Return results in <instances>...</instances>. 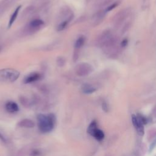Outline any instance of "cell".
Wrapping results in <instances>:
<instances>
[{"label": "cell", "mask_w": 156, "mask_h": 156, "mask_svg": "<svg viewBox=\"0 0 156 156\" xmlns=\"http://www.w3.org/2000/svg\"><path fill=\"white\" fill-rule=\"evenodd\" d=\"M55 122V116L53 113L48 115L39 114L37 116L38 127L42 133H48L52 130Z\"/></svg>", "instance_id": "1"}, {"label": "cell", "mask_w": 156, "mask_h": 156, "mask_svg": "<svg viewBox=\"0 0 156 156\" xmlns=\"http://www.w3.org/2000/svg\"><path fill=\"white\" fill-rule=\"evenodd\" d=\"M20 77V72L13 68H3L0 69V81L13 82Z\"/></svg>", "instance_id": "2"}, {"label": "cell", "mask_w": 156, "mask_h": 156, "mask_svg": "<svg viewBox=\"0 0 156 156\" xmlns=\"http://www.w3.org/2000/svg\"><path fill=\"white\" fill-rule=\"evenodd\" d=\"M93 71V68L92 66L85 62H82L77 65L75 68V73L76 74L81 77L87 76L91 74Z\"/></svg>", "instance_id": "3"}, {"label": "cell", "mask_w": 156, "mask_h": 156, "mask_svg": "<svg viewBox=\"0 0 156 156\" xmlns=\"http://www.w3.org/2000/svg\"><path fill=\"white\" fill-rule=\"evenodd\" d=\"M44 25V21L40 19H34L30 21L26 27V31L27 34H33L39 30Z\"/></svg>", "instance_id": "4"}, {"label": "cell", "mask_w": 156, "mask_h": 156, "mask_svg": "<svg viewBox=\"0 0 156 156\" xmlns=\"http://www.w3.org/2000/svg\"><path fill=\"white\" fill-rule=\"evenodd\" d=\"M132 121L138 134L140 136H143L144 133V124L143 123V122L141 121L138 116H136L135 115H132Z\"/></svg>", "instance_id": "5"}, {"label": "cell", "mask_w": 156, "mask_h": 156, "mask_svg": "<svg viewBox=\"0 0 156 156\" xmlns=\"http://www.w3.org/2000/svg\"><path fill=\"white\" fill-rule=\"evenodd\" d=\"M85 42V37L83 35L80 36L76 40L74 43V56L73 59L74 60H76L78 57V50L80 49L84 44Z\"/></svg>", "instance_id": "6"}, {"label": "cell", "mask_w": 156, "mask_h": 156, "mask_svg": "<svg viewBox=\"0 0 156 156\" xmlns=\"http://www.w3.org/2000/svg\"><path fill=\"white\" fill-rule=\"evenodd\" d=\"M41 77V74L38 72H33L28 74L24 79V83H30L35 82L38 80H40Z\"/></svg>", "instance_id": "7"}, {"label": "cell", "mask_w": 156, "mask_h": 156, "mask_svg": "<svg viewBox=\"0 0 156 156\" xmlns=\"http://www.w3.org/2000/svg\"><path fill=\"white\" fill-rule=\"evenodd\" d=\"M5 108L6 110L10 113H14L19 110V107L18 104L13 101H8L5 105Z\"/></svg>", "instance_id": "8"}, {"label": "cell", "mask_w": 156, "mask_h": 156, "mask_svg": "<svg viewBox=\"0 0 156 156\" xmlns=\"http://www.w3.org/2000/svg\"><path fill=\"white\" fill-rule=\"evenodd\" d=\"M18 126L21 127L26 128H32L35 126V122L29 119H23L21 121H19Z\"/></svg>", "instance_id": "9"}, {"label": "cell", "mask_w": 156, "mask_h": 156, "mask_svg": "<svg viewBox=\"0 0 156 156\" xmlns=\"http://www.w3.org/2000/svg\"><path fill=\"white\" fill-rule=\"evenodd\" d=\"M81 90L84 94H91L96 91V88L91 84L85 83L82 85L81 87Z\"/></svg>", "instance_id": "10"}, {"label": "cell", "mask_w": 156, "mask_h": 156, "mask_svg": "<svg viewBox=\"0 0 156 156\" xmlns=\"http://www.w3.org/2000/svg\"><path fill=\"white\" fill-rule=\"evenodd\" d=\"M21 5H18L16 9L15 10H14V12H13V13L11 15L10 17V20H9V24H8V27L10 28L12 24H13V23L15 22V21L16 20V17L18 16V13L20 12V10L21 9Z\"/></svg>", "instance_id": "11"}, {"label": "cell", "mask_w": 156, "mask_h": 156, "mask_svg": "<svg viewBox=\"0 0 156 156\" xmlns=\"http://www.w3.org/2000/svg\"><path fill=\"white\" fill-rule=\"evenodd\" d=\"M91 136H93L98 141H102L104 138V133L103 131L99 129H96L91 134Z\"/></svg>", "instance_id": "12"}, {"label": "cell", "mask_w": 156, "mask_h": 156, "mask_svg": "<svg viewBox=\"0 0 156 156\" xmlns=\"http://www.w3.org/2000/svg\"><path fill=\"white\" fill-rule=\"evenodd\" d=\"M73 19H68V20H63V21H62L61 22H60V23L57 26V31H62V30H64L67 27L68 24H69V23Z\"/></svg>", "instance_id": "13"}, {"label": "cell", "mask_w": 156, "mask_h": 156, "mask_svg": "<svg viewBox=\"0 0 156 156\" xmlns=\"http://www.w3.org/2000/svg\"><path fill=\"white\" fill-rule=\"evenodd\" d=\"M98 129V124L97 122L94 120L93 121H91V122L90 124V125L88 127L87 129V132L88 133H89L90 135H91V134L93 133V132L96 129Z\"/></svg>", "instance_id": "14"}, {"label": "cell", "mask_w": 156, "mask_h": 156, "mask_svg": "<svg viewBox=\"0 0 156 156\" xmlns=\"http://www.w3.org/2000/svg\"><path fill=\"white\" fill-rule=\"evenodd\" d=\"M104 14H105V12H102V11H100V12H98V13H96L95 15H94V22H97V21H100L104 17Z\"/></svg>", "instance_id": "15"}, {"label": "cell", "mask_w": 156, "mask_h": 156, "mask_svg": "<svg viewBox=\"0 0 156 156\" xmlns=\"http://www.w3.org/2000/svg\"><path fill=\"white\" fill-rule=\"evenodd\" d=\"M56 62H57V64L58 66H64V65L66 63V60L63 57L60 56V57H57Z\"/></svg>", "instance_id": "16"}, {"label": "cell", "mask_w": 156, "mask_h": 156, "mask_svg": "<svg viewBox=\"0 0 156 156\" xmlns=\"http://www.w3.org/2000/svg\"><path fill=\"white\" fill-rule=\"evenodd\" d=\"M156 146V136L154 138V139L153 140V141L151 142V144H150V146H149V152H152L153 151V149Z\"/></svg>", "instance_id": "17"}, {"label": "cell", "mask_w": 156, "mask_h": 156, "mask_svg": "<svg viewBox=\"0 0 156 156\" xmlns=\"http://www.w3.org/2000/svg\"><path fill=\"white\" fill-rule=\"evenodd\" d=\"M117 5H118V3H117V2L113 4L112 5H111L108 6V7L106 9L105 12H109V11L112 10V9H113L115 7H116Z\"/></svg>", "instance_id": "18"}, {"label": "cell", "mask_w": 156, "mask_h": 156, "mask_svg": "<svg viewBox=\"0 0 156 156\" xmlns=\"http://www.w3.org/2000/svg\"><path fill=\"white\" fill-rule=\"evenodd\" d=\"M127 39L125 38L121 42V46L122 47H125V46H127Z\"/></svg>", "instance_id": "19"}, {"label": "cell", "mask_w": 156, "mask_h": 156, "mask_svg": "<svg viewBox=\"0 0 156 156\" xmlns=\"http://www.w3.org/2000/svg\"><path fill=\"white\" fill-rule=\"evenodd\" d=\"M102 108L104 109V111H107L106 109H107V104L105 102H103V104H102Z\"/></svg>", "instance_id": "20"}, {"label": "cell", "mask_w": 156, "mask_h": 156, "mask_svg": "<svg viewBox=\"0 0 156 156\" xmlns=\"http://www.w3.org/2000/svg\"><path fill=\"white\" fill-rule=\"evenodd\" d=\"M38 152V151H32V155L33 156L38 155L39 154Z\"/></svg>", "instance_id": "21"}, {"label": "cell", "mask_w": 156, "mask_h": 156, "mask_svg": "<svg viewBox=\"0 0 156 156\" xmlns=\"http://www.w3.org/2000/svg\"><path fill=\"white\" fill-rule=\"evenodd\" d=\"M0 49H1V48H0Z\"/></svg>", "instance_id": "22"}]
</instances>
